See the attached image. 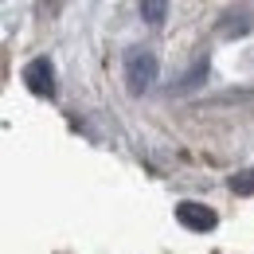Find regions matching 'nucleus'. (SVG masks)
<instances>
[{
    "label": "nucleus",
    "mask_w": 254,
    "mask_h": 254,
    "mask_svg": "<svg viewBox=\"0 0 254 254\" xmlns=\"http://www.w3.org/2000/svg\"><path fill=\"white\" fill-rule=\"evenodd\" d=\"M24 82H28V90L32 94H55V66H51V59L47 55H39V59H32V63L24 66Z\"/></svg>",
    "instance_id": "2"
},
{
    "label": "nucleus",
    "mask_w": 254,
    "mask_h": 254,
    "mask_svg": "<svg viewBox=\"0 0 254 254\" xmlns=\"http://www.w3.org/2000/svg\"><path fill=\"white\" fill-rule=\"evenodd\" d=\"M231 188L239 191V195H251L254 191V172H239V176L231 180Z\"/></svg>",
    "instance_id": "7"
},
{
    "label": "nucleus",
    "mask_w": 254,
    "mask_h": 254,
    "mask_svg": "<svg viewBox=\"0 0 254 254\" xmlns=\"http://www.w3.org/2000/svg\"><path fill=\"white\" fill-rule=\"evenodd\" d=\"M160 74V63L149 47H129L126 51V82H129V94H145Z\"/></svg>",
    "instance_id": "1"
},
{
    "label": "nucleus",
    "mask_w": 254,
    "mask_h": 254,
    "mask_svg": "<svg viewBox=\"0 0 254 254\" xmlns=\"http://www.w3.org/2000/svg\"><path fill=\"white\" fill-rule=\"evenodd\" d=\"M207 70H211V63H207V59H199V63H195V66L188 70V74L180 78L176 94H191V90H199V86H203V78H207Z\"/></svg>",
    "instance_id": "5"
},
{
    "label": "nucleus",
    "mask_w": 254,
    "mask_h": 254,
    "mask_svg": "<svg viewBox=\"0 0 254 254\" xmlns=\"http://www.w3.org/2000/svg\"><path fill=\"white\" fill-rule=\"evenodd\" d=\"M176 219L188 231H211L215 227V211L207 203H199V199H184V203H176Z\"/></svg>",
    "instance_id": "3"
},
{
    "label": "nucleus",
    "mask_w": 254,
    "mask_h": 254,
    "mask_svg": "<svg viewBox=\"0 0 254 254\" xmlns=\"http://www.w3.org/2000/svg\"><path fill=\"white\" fill-rule=\"evenodd\" d=\"M141 16H145L149 24H164V16H168V4H157V0H145V4H141Z\"/></svg>",
    "instance_id": "6"
},
{
    "label": "nucleus",
    "mask_w": 254,
    "mask_h": 254,
    "mask_svg": "<svg viewBox=\"0 0 254 254\" xmlns=\"http://www.w3.org/2000/svg\"><path fill=\"white\" fill-rule=\"evenodd\" d=\"M223 20H227V24H219V35H223V39H235V35H247V32L254 28L251 12H227Z\"/></svg>",
    "instance_id": "4"
}]
</instances>
